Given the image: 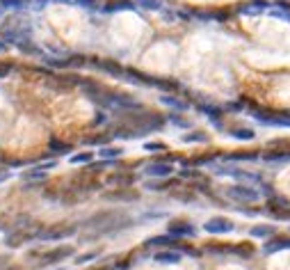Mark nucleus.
Instances as JSON below:
<instances>
[{
  "label": "nucleus",
  "instance_id": "nucleus-1",
  "mask_svg": "<svg viewBox=\"0 0 290 270\" xmlns=\"http://www.w3.org/2000/svg\"><path fill=\"white\" fill-rule=\"evenodd\" d=\"M226 195L238 199V202H258L260 199V192L251 186H231L226 190Z\"/></svg>",
  "mask_w": 290,
  "mask_h": 270
},
{
  "label": "nucleus",
  "instance_id": "nucleus-2",
  "mask_svg": "<svg viewBox=\"0 0 290 270\" xmlns=\"http://www.w3.org/2000/svg\"><path fill=\"white\" fill-rule=\"evenodd\" d=\"M78 231L76 224H69V227H53V229H46V231H39V238L41 240H62V238H69Z\"/></svg>",
  "mask_w": 290,
  "mask_h": 270
},
{
  "label": "nucleus",
  "instance_id": "nucleus-3",
  "mask_svg": "<svg viewBox=\"0 0 290 270\" xmlns=\"http://www.w3.org/2000/svg\"><path fill=\"white\" fill-rule=\"evenodd\" d=\"M71 254H73V247H69V245L55 247V250H50V252H46L41 256V263H44V266H53V263H60V261H64V259H69Z\"/></svg>",
  "mask_w": 290,
  "mask_h": 270
},
{
  "label": "nucleus",
  "instance_id": "nucleus-4",
  "mask_svg": "<svg viewBox=\"0 0 290 270\" xmlns=\"http://www.w3.org/2000/svg\"><path fill=\"white\" fill-rule=\"evenodd\" d=\"M203 229L208 234H229V231H233V222L226 218H213L203 224Z\"/></svg>",
  "mask_w": 290,
  "mask_h": 270
},
{
  "label": "nucleus",
  "instance_id": "nucleus-5",
  "mask_svg": "<svg viewBox=\"0 0 290 270\" xmlns=\"http://www.w3.org/2000/svg\"><path fill=\"white\" fill-rule=\"evenodd\" d=\"M171 172H174L171 163H165V160L151 163L149 167H146V174H149V176H153V179H167V176H171Z\"/></svg>",
  "mask_w": 290,
  "mask_h": 270
},
{
  "label": "nucleus",
  "instance_id": "nucleus-6",
  "mask_svg": "<svg viewBox=\"0 0 290 270\" xmlns=\"http://www.w3.org/2000/svg\"><path fill=\"white\" fill-rule=\"evenodd\" d=\"M176 245H178V240L171 234H167V236H153L146 240V247H176Z\"/></svg>",
  "mask_w": 290,
  "mask_h": 270
},
{
  "label": "nucleus",
  "instance_id": "nucleus-7",
  "mask_svg": "<svg viewBox=\"0 0 290 270\" xmlns=\"http://www.w3.org/2000/svg\"><path fill=\"white\" fill-rule=\"evenodd\" d=\"M135 7H137L135 0H110L103 7V12L112 14V12H123V9H135Z\"/></svg>",
  "mask_w": 290,
  "mask_h": 270
},
{
  "label": "nucleus",
  "instance_id": "nucleus-8",
  "mask_svg": "<svg viewBox=\"0 0 290 270\" xmlns=\"http://www.w3.org/2000/svg\"><path fill=\"white\" fill-rule=\"evenodd\" d=\"M96 64H98V69L107 71V74L114 76V78H121V76H123V66H121L119 62H114V60H98Z\"/></svg>",
  "mask_w": 290,
  "mask_h": 270
},
{
  "label": "nucleus",
  "instance_id": "nucleus-9",
  "mask_svg": "<svg viewBox=\"0 0 290 270\" xmlns=\"http://www.w3.org/2000/svg\"><path fill=\"white\" fill-rule=\"evenodd\" d=\"M153 261L162 263V266H174V263L181 261V254L174 252V250H165V252H158V254H155Z\"/></svg>",
  "mask_w": 290,
  "mask_h": 270
},
{
  "label": "nucleus",
  "instance_id": "nucleus-10",
  "mask_svg": "<svg viewBox=\"0 0 290 270\" xmlns=\"http://www.w3.org/2000/svg\"><path fill=\"white\" fill-rule=\"evenodd\" d=\"M121 154H123V149L121 147H101L96 151V156L101 158V160H114V158H119Z\"/></svg>",
  "mask_w": 290,
  "mask_h": 270
},
{
  "label": "nucleus",
  "instance_id": "nucleus-11",
  "mask_svg": "<svg viewBox=\"0 0 290 270\" xmlns=\"http://www.w3.org/2000/svg\"><path fill=\"white\" fill-rule=\"evenodd\" d=\"M169 234L171 236H194V229L185 222H174L169 224Z\"/></svg>",
  "mask_w": 290,
  "mask_h": 270
},
{
  "label": "nucleus",
  "instance_id": "nucleus-12",
  "mask_svg": "<svg viewBox=\"0 0 290 270\" xmlns=\"http://www.w3.org/2000/svg\"><path fill=\"white\" fill-rule=\"evenodd\" d=\"M32 238H39V234H14V236H9L7 245L18 247V245H23V243H28V240H32Z\"/></svg>",
  "mask_w": 290,
  "mask_h": 270
},
{
  "label": "nucleus",
  "instance_id": "nucleus-13",
  "mask_svg": "<svg viewBox=\"0 0 290 270\" xmlns=\"http://www.w3.org/2000/svg\"><path fill=\"white\" fill-rule=\"evenodd\" d=\"M94 160V151H82V154H73L69 158V163L71 165H89Z\"/></svg>",
  "mask_w": 290,
  "mask_h": 270
},
{
  "label": "nucleus",
  "instance_id": "nucleus-14",
  "mask_svg": "<svg viewBox=\"0 0 290 270\" xmlns=\"http://www.w3.org/2000/svg\"><path fill=\"white\" fill-rule=\"evenodd\" d=\"M276 250H290V238H276L265 245V252H276Z\"/></svg>",
  "mask_w": 290,
  "mask_h": 270
},
{
  "label": "nucleus",
  "instance_id": "nucleus-15",
  "mask_svg": "<svg viewBox=\"0 0 290 270\" xmlns=\"http://www.w3.org/2000/svg\"><path fill=\"white\" fill-rule=\"evenodd\" d=\"M50 154H64V151H71V147L66 144V142H60V140H50Z\"/></svg>",
  "mask_w": 290,
  "mask_h": 270
},
{
  "label": "nucleus",
  "instance_id": "nucleus-16",
  "mask_svg": "<svg viewBox=\"0 0 290 270\" xmlns=\"http://www.w3.org/2000/svg\"><path fill=\"white\" fill-rule=\"evenodd\" d=\"M160 101L165 103V106H171V108H176V110H185L187 108V103H183V101H178V98H174V96H160Z\"/></svg>",
  "mask_w": 290,
  "mask_h": 270
},
{
  "label": "nucleus",
  "instance_id": "nucleus-17",
  "mask_svg": "<svg viewBox=\"0 0 290 270\" xmlns=\"http://www.w3.org/2000/svg\"><path fill=\"white\" fill-rule=\"evenodd\" d=\"M0 5L5 9H23L28 5V0H0Z\"/></svg>",
  "mask_w": 290,
  "mask_h": 270
},
{
  "label": "nucleus",
  "instance_id": "nucleus-18",
  "mask_svg": "<svg viewBox=\"0 0 290 270\" xmlns=\"http://www.w3.org/2000/svg\"><path fill=\"white\" fill-rule=\"evenodd\" d=\"M137 2V7H144V9H155V12H158V9L162 7V2L160 0H135Z\"/></svg>",
  "mask_w": 290,
  "mask_h": 270
},
{
  "label": "nucleus",
  "instance_id": "nucleus-19",
  "mask_svg": "<svg viewBox=\"0 0 290 270\" xmlns=\"http://www.w3.org/2000/svg\"><path fill=\"white\" fill-rule=\"evenodd\" d=\"M272 234H274L272 227H254L251 229V236L254 238H265V236H272Z\"/></svg>",
  "mask_w": 290,
  "mask_h": 270
},
{
  "label": "nucleus",
  "instance_id": "nucleus-20",
  "mask_svg": "<svg viewBox=\"0 0 290 270\" xmlns=\"http://www.w3.org/2000/svg\"><path fill=\"white\" fill-rule=\"evenodd\" d=\"M101 254L98 252H87V254H80V256H76V266H82V263H89L94 261V259H98Z\"/></svg>",
  "mask_w": 290,
  "mask_h": 270
},
{
  "label": "nucleus",
  "instance_id": "nucleus-21",
  "mask_svg": "<svg viewBox=\"0 0 290 270\" xmlns=\"http://www.w3.org/2000/svg\"><path fill=\"white\" fill-rule=\"evenodd\" d=\"M231 135L238 140H254V131H249V128H235Z\"/></svg>",
  "mask_w": 290,
  "mask_h": 270
},
{
  "label": "nucleus",
  "instance_id": "nucleus-22",
  "mask_svg": "<svg viewBox=\"0 0 290 270\" xmlns=\"http://www.w3.org/2000/svg\"><path fill=\"white\" fill-rule=\"evenodd\" d=\"M73 7H96V0H71Z\"/></svg>",
  "mask_w": 290,
  "mask_h": 270
},
{
  "label": "nucleus",
  "instance_id": "nucleus-23",
  "mask_svg": "<svg viewBox=\"0 0 290 270\" xmlns=\"http://www.w3.org/2000/svg\"><path fill=\"white\" fill-rule=\"evenodd\" d=\"M165 144H162V142H146L144 144V151H165Z\"/></svg>",
  "mask_w": 290,
  "mask_h": 270
},
{
  "label": "nucleus",
  "instance_id": "nucleus-24",
  "mask_svg": "<svg viewBox=\"0 0 290 270\" xmlns=\"http://www.w3.org/2000/svg\"><path fill=\"white\" fill-rule=\"evenodd\" d=\"M183 142H206V135H201V133H192V135H183Z\"/></svg>",
  "mask_w": 290,
  "mask_h": 270
},
{
  "label": "nucleus",
  "instance_id": "nucleus-25",
  "mask_svg": "<svg viewBox=\"0 0 290 270\" xmlns=\"http://www.w3.org/2000/svg\"><path fill=\"white\" fill-rule=\"evenodd\" d=\"M12 74V64L9 62H0V78H7Z\"/></svg>",
  "mask_w": 290,
  "mask_h": 270
},
{
  "label": "nucleus",
  "instance_id": "nucleus-26",
  "mask_svg": "<svg viewBox=\"0 0 290 270\" xmlns=\"http://www.w3.org/2000/svg\"><path fill=\"white\" fill-rule=\"evenodd\" d=\"M103 122H105V115H103V112H98V117L94 119V124H103Z\"/></svg>",
  "mask_w": 290,
  "mask_h": 270
},
{
  "label": "nucleus",
  "instance_id": "nucleus-27",
  "mask_svg": "<svg viewBox=\"0 0 290 270\" xmlns=\"http://www.w3.org/2000/svg\"><path fill=\"white\" fill-rule=\"evenodd\" d=\"M5 266H7V259H5V256H0V268H5Z\"/></svg>",
  "mask_w": 290,
  "mask_h": 270
},
{
  "label": "nucleus",
  "instance_id": "nucleus-28",
  "mask_svg": "<svg viewBox=\"0 0 290 270\" xmlns=\"http://www.w3.org/2000/svg\"><path fill=\"white\" fill-rule=\"evenodd\" d=\"M2 41H5V39H2V34H0V50H2V48H7V46H5Z\"/></svg>",
  "mask_w": 290,
  "mask_h": 270
},
{
  "label": "nucleus",
  "instance_id": "nucleus-29",
  "mask_svg": "<svg viewBox=\"0 0 290 270\" xmlns=\"http://www.w3.org/2000/svg\"><path fill=\"white\" fill-rule=\"evenodd\" d=\"M53 270H64V268H53Z\"/></svg>",
  "mask_w": 290,
  "mask_h": 270
}]
</instances>
